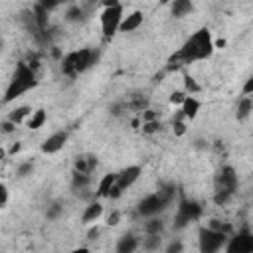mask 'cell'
Returning a JSON list of instances; mask_svg holds the SVG:
<instances>
[{
    "instance_id": "1",
    "label": "cell",
    "mask_w": 253,
    "mask_h": 253,
    "mask_svg": "<svg viewBox=\"0 0 253 253\" xmlns=\"http://www.w3.org/2000/svg\"><path fill=\"white\" fill-rule=\"evenodd\" d=\"M213 49H215V45H213V38H211L210 30L202 28V30L194 32L182 43V47L170 57L168 69H178V67H184V65L196 63V61H204L213 53Z\"/></svg>"
},
{
    "instance_id": "2",
    "label": "cell",
    "mask_w": 253,
    "mask_h": 253,
    "mask_svg": "<svg viewBox=\"0 0 253 253\" xmlns=\"http://www.w3.org/2000/svg\"><path fill=\"white\" fill-rule=\"evenodd\" d=\"M36 85H38V73H36V69L28 61H20L16 65V71H14V75H12L6 91H4V103H10V101L22 97L24 93L32 91Z\"/></svg>"
},
{
    "instance_id": "3",
    "label": "cell",
    "mask_w": 253,
    "mask_h": 253,
    "mask_svg": "<svg viewBox=\"0 0 253 253\" xmlns=\"http://www.w3.org/2000/svg\"><path fill=\"white\" fill-rule=\"evenodd\" d=\"M176 198V188L172 184H166V186H160L156 192L152 194H146L138 204H136V215L140 217H154L158 213H162Z\"/></svg>"
},
{
    "instance_id": "4",
    "label": "cell",
    "mask_w": 253,
    "mask_h": 253,
    "mask_svg": "<svg viewBox=\"0 0 253 253\" xmlns=\"http://www.w3.org/2000/svg\"><path fill=\"white\" fill-rule=\"evenodd\" d=\"M237 190V172L233 166L223 164L213 176V202L215 206H225Z\"/></svg>"
},
{
    "instance_id": "5",
    "label": "cell",
    "mask_w": 253,
    "mask_h": 253,
    "mask_svg": "<svg viewBox=\"0 0 253 253\" xmlns=\"http://www.w3.org/2000/svg\"><path fill=\"white\" fill-rule=\"evenodd\" d=\"M97 59V51L91 47H81V49H73L69 53H65L61 57V71L67 77H75L83 71H87Z\"/></svg>"
},
{
    "instance_id": "6",
    "label": "cell",
    "mask_w": 253,
    "mask_h": 253,
    "mask_svg": "<svg viewBox=\"0 0 253 253\" xmlns=\"http://www.w3.org/2000/svg\"><path fill=\"white\" fill-rule=\"evenodd\" d=\"M227 239H229V233L213 229L210 225H204L198 231V249L204 253H215V251L225 249Z\"/></svg>"
},
{
    "instance_id": "7",
    "label": "cell",
    "mask_w": 253,
    "mask_h": 253,
    "mask_svg": "<svg viewBox=\"0 0 253 253\" xmlns=\"http://www.w3.org/2000/svg\"><path fill=\"white\" fill-rule=\"evenodd\" d=\"M125 18V10L123 4H115V6H107L103 8L99 20H101V34L105 40H111L119 30H121V22Z\"/></svg>"
},
{
    "instance_id": "8",
    "label": "cell",
    "mask_w": 253,
    "mask_h": 253,
    "mask_svg": "<svg viewBox=\"0 0 253 253\" xmlns=\"http://www.w3.org/2000/svg\"><path fill=\"white\" fill-rule=\"evenodd\" d=\"M202 215V206L194 200H180L176 206V213H174V227L182 229L186 225H190L192 221L200 219Z\"/></svg>"
},
{
    "instance_id": "9",
    "label": "cell",
    "mask_w": 253,
    "mask_h": 253,
    "mask_svg": "<svg viewBox=\"0 0 253 253\" xmlns=\"http://www.w3.org/2000/svg\"><path fill=\"white\" fill-rule=\"evenodd\" d=\"M140 176H142V166H138V164L126 166V168H123L121 172H117V182H115V186H113L109 198L115 200V198L123 196V192H126L128 188H132L134 182H136Z\"/></svg>"
},
{
    "instance_id": "10",
    "label": "cell",
    "mask_w": 253,
    "mask_h": 253,
    "mask_svg": "<svg viewBox=\"0 0 253 253\" xmlns=\"http://www.w3.org/2000/svg\"><path fill=\"white\" fill-rule=\"evenodd\" d=\"M227 253H253V233L247 229L241 231H233L225 243Z\"/></svg>"
},
{
    "instance_id": "11",
    "label": "cell",
    "mask_w": 253,
    "mask_h": 253,
    "mask_svg": "<svg viewBox=\"0 0 253 253\" xmlns=\"http://www.w3.org/2000/svg\"><path fill=\"white\" fill-rule=\"evenodd\" d=\"M67 142V132L65 130H57V132H51L40 146L42 154H57L59 150H63Z\"/></svg>"
},
{
    "instance_id": "12",
    "label": "cell",
    "mask_w": 253,
    "mask_h": 253,
    "mask_svg": "<svg viewBox=\"0 0 253 253\" xmlns=\"http://www.w3.org/2000/svg\"><path fill=\"white\" fill-rule=\"evenodd\" d=\"M142 22H144V14H142L140 10H134V12H130V14H126V16L123 18V22H121V30H119V32H123V34L136 32V30L142 26Z\"/></svg>"
},
{
    "instance_id": "13",
    "label": "cell",
    "mask_w": 253,
    "mask_h": 253,
    "mask_svg": "<svg viewBox=\"0 0 253 253\" xmlns=\"http://www.w3.org/2000/svg\"><path fill=\"white\" fill-rule=\"evenodd\" d=\"M200 109H202V101L196 97V95H188L186 99H184V103L180 105V113H182V117L188 121H192V119H196L198 117V113H200Z\"/></svg>"
},
{
    "instance_id": "14",
    "label": "cell",
    "mask_w": 253,
    "mask_h": 253,
    "mask_svg": "<svg viewBox=\"0 0 253 253\" xmlns=\"http://www.w3.org/2000/svg\"><path fill=\"white\" fill-rule=\"evenodd\" d=\"M105 213V208H103V204L101 202H89L87 206H85V210H83V213H81V223H85V225H89V223H95L101 215Z\"/></svg>"
},
{
    "instance_id": "15",
    "label": "cell",
    "mask_w": 253,
    "mask_h": 253,
    "mask_svg": "<svg viewBox=\"0 0 253 253\" xmlns=\"http://www.w3.org/2000/svg\"><path fill=\"white\" fill-rule=\"evenodd\" d=\"M115 182H117V174H113V172L105 174V176L99 180V184H97L95 196H97V198H109V196H111V190H113V186H115Z\"/></svg>"
},
{
    "instance_id": "16",
    "label": "cell",
    "mask_w": 253,
    "mask_h": 253,
    "mask_svg": "<svg viewBox=\"0 0 253 253\" xmlns=\"http://www.w3.org/2000/svg\"><path fill=\"white\" fill-rule=\"evenodd\" d=\"M138 245H140V241H138V237H134L132 233H125L123 237H119V241H117V251L119 253H132V251H136L138 249Z\"/></svg>"
},
{
    "instance_id": "17",
    "label": "cell",
    "mask_w": 253,
    "mask_h": 253,
    "mask_svg": "<svg viewBox=\"0 0 253 253\" xmlns=\"http://www.w3.org/2000/svg\"><path fill=\"white\" fill-rule=\"evenodd\" d=\"M168 8L174 18H184L186 14H190L194 10V4H192V0H172L168 4Z\"/></svg>"
},
{
    "instance_id": "18",
    "label": "cell",
    "mask_w": 253,
    "mask_h": 253,
    "mask_svg": "<svg viewBox=\"0 0 253 253\" xmlns=\"http://www.w3.org/2000/svg\"><path fill=\"white\" fill-rule=\"evenodd\" d=\"M97 166V158L93 154H83V156H77L75 158V164H73V170H79V172H87L91 174Z\"/></svg>"
},
{
    "instance_id": "19",
    "label": "cell",
    "mask_w": 253,
    "mask_h": 253,
    "mask_svg": "<svg viewBox=\"0 0 253 253\" xmlns=\"http://www.w3.org/2000/svg\"><path fill=\"white\" fill-rule=\"evenodd\" d=\"M34 111H32V107H28V105H20V107H16V109H12L10 113H8V117L6 119H10L12 123H16V125H22V123H26L28 119H30V115H32Z\"/></svg>"
},
{
    "instance_id": "20",
    "label": "cell",
    "mask_w": 253,
    "mask_h": 253,
    "mask_svg": "<svg viewBox=\"0 0 253 253\" xmlns=\"http://www.w3.org/2000/svg\"><path fill=\"white\" fill-rule=\"evenodd\" d=\"M89 184H91V174L79 172V170L71 172V186H73V190H87Z\"/></svg>"
},
{
    "instance_id": "21",
    "label": "cell",
    "mask_w": 253,
    "mask_h": 253,
    "mask_svg": "<svg viewBox=\"0 0 253 253\" xmlns=\"http://www.w3.org/2000/svg\"><path fill=\"white\" fill-rule=\"evenodd\" d=\"M253 113V97L241 95L237 101V119H245Z\"/></svg>"
},
{
    "instance_id": "22",
    "label": "cell",
    "mask_w": 253,
    "mask_h": 253,
    "mask_svg": "<svg viewBox=\"0 0 253 253\" xmlns=\"http://www.w3.org/2000/svg\"><path fill=\"white\" fill-rule=\"evenodd\" d=\"M45 121H47V113H45L43 109H38V111H34V113L30 115V119L26 121V125H28L32 130H38V128H42V126L45 125Z\"/></svg>"
},
{
    "instance_id": "23",
    "label": "cell",
    "mask_w": 253,
    "mask_h": 253,
    "mask_svg": "<svg viewBox=\"0 0 253 253\" xmlns=\"http://www.w3.org/2000/svg\"><path fill=\"white\" fill-rule=\"evenodd\" d=\"M83 16H85V10H83V6H79V4H73V6H69V8L65 10V20H67V22H81Z\"/></svg>"
},
{
    "instance_id": "24",
    "label": "cell",
    "mask_w": 253,
    "mask_h": 253,
    "mask_svg": "<svg viewBox=\"0 0 253 253\" xmlns=\"http://www.w3.org/2000/svg\"><path fill=\"white\" fill-rule=\"evenodd\" d=\"M162 229H164V221L160 219V217H148V221L144 223V231L146 233H162Z\"/></svg>"
},
{
    "instance_id": "25",
    "label": "cell",
    "mask_w": 253,
    "mask_h": 253,
    "mask_svg": "<svg viewBox=\"0 0 253 253\" xmlns=\"http://www.w3.org/2000/svg\"><path fill=\"white\" fill-rule=\"evenodd\" d=\"M184 91H186L188 95H196V93L200 91V85L196 83V79H194V77H190V75H186V77H184Z\"/></svg>"
},
{
    "instance_id": "26",
    "label": "cell",
    "mask_w": 253,
    "mask_h": 253,
    "mask_svg": "<svg viewBox=\"0 0 253 253\" xmlns=\"http://www.w3.org/2000/svg\"><path fill=\"white\" fill-rule=\"evenodd\" d=\"M186 97H188V93H186L184 89H180V91H174V93L170 95V99H168V101H170L172 105H182Z\"/></svg>"
},
{
    "instance_id": "27",
    "label": "cell",
    "mask_w": 253,
    "mask_h": 253,
    "mask_svg": "<svg viewBox=\"0 0 253 253\" xmlns=\"http://www.w3.org/2000/svg\"><path fill=\"white\" fill-rule=\"evenodd\" d=\"M158 128H160V123H158V119L142 123V132H146V134H152V132H156Z\"/></svg>"
},
{
    "instance_id": "28",
    "label": "cell",
    "mask_w": 253,
    "mask_h": 253,
    "mask_svg": "<svg viewBox=\"0 0 253 253\" xmlns=\"http://www.w3.org/2000/svg\"><path fill=\"white\" fill-rule=\"evenodd\" d=\"M32 172H34V164H32V162H24V164L18 166V176H20V178L30 176Z\"/></svg>"
},
{
    "instance_id": "29",
    "label": "cell",
    "mask_w": 253,
    "mask_h": 253,
    "mask_svg": "<svg viewBox=\"0 0 253 253\" xmlns=\"http://www.w3.org/2000/svg\"><path fill=\"white\" fill-rule=\"evenodd\" d=\"M241 95H249V97H253V73L245 79V83H243V87H241Z\"/></svg>"
},
{
    "instance_id": "30",
    "label": "cell",
    "mask_w": 253,
    "mask_h": 253,
    "mask_svg": "<svg viewBox=\"0 0 253 253\" xmlns=\"http://www.w3.org/2000/svg\"><path fill=\"white\" fill-rule=\"evenodd\" d=\"M61 210H63V208H61L59 204H51V206L47 208V219H55V217L61 213Z\"/></svg>"
},
{
    "instance_id": "31",
    "label": "cell",
    "mask_w": 253,
    "mask_h": 253,
    "mask_svg": "<svg viewBox=\"0 0 253 253\" xmlns=\"http://www.w3.org/2000/svg\"><path fill=\"white\" fill-rule=\"evenodd\" d=\"M63 2H67V0H38V4H42V6L47 8V10H53V8H57L59 4H63Z\"/></svg>"
},
{
    "instance_id": "32",
    "label": "cell",
    "mask_w": 253,
    "mask_h": 253,
    "mask_svg": "<svg viewBox=\"0 0 253 253\" xmlns=\"http://www.w3.org/2000/svg\"><path fill=\"white\" fill-rule=\"evenodd\" d=\"M119 221H121V211H113L107 215V225L115 227V225H119Z\"/></svg>"
},
{
    "instance_id": "33",
    "label": "cell",
    "mask_w": 253,
    "mask_h": 253,
    "mask_svg": "<svg viewBox=\"0 0 253 253\" xmlns=\"http://www.w3.org/2000/svg\"><path fill=\"white\" fill-rule=\"evenodd\" d=\"M16 126H18L16 123H12L10 119H6V121L2 123V132H4V134H10V132H14V130H16Z\"/></svg>"
},
{
    "instance_id": "34",
    "label": "cell",
    "mask_w": 253,
    "mask_h": 253,
    "mask_svg": "<svg viewBox=\"0 0 253 253\" xmlns=\"http://www.w3.org/2000/svg\"><path fill=\"white\" fill-rule=\"evenodd\" d=\"M0 194H2V198H0V206L6 208V204H8V188H6V184L0 186Z\"/></svg>"
},
{
    "instance_id": "35",
    "label": "cell",
    "mask_w": 253,
    "mask_h": 253,
    "mask_svg": "<svg viewBox=\"0 0 253 253\" xmlns=\"http://www.w3.org/2000/svg\"><path fill=\"white\" fill-rule=\"evenodd\" d=\"M20 148H22V144H20V142H14V144L10 146V150H8V154H10V156H14V154H18V152H20Z\"/></svg>"
},
{
    "instance_id": "36",
    "label": "cell",
    "mask_w": 253,
    "mask_h": 253,
    "mask_svg": "<svg viewBox=\"0 0 253 253\" xmlns=\"http://www.w3.org/2000/svg\"><path fill=\"white\" fill-rule=\"evenodd\" d=\"M97 235H99V227H91L87 233V239H97Z\"/></svg>"
},
{
    "instance_id": "37",
    "label": "cell",
    "mask_w": 253,
    "mask_h": 253,
    "mask_svg": "<svg viewBox=\"0 0 253 253\" xmlns=\"http://www.w3.org/2000/svg\"><path fill=\"white\" fill-rule=\"evenodd\" d=\"M180 249H182V243H178V241H176V243H170V245L166 247V251H180Z\"/></svg>"
},
{
    "instance_id": "38",
    "label": "cell",
    "mask_w": 253,
    "mask_h": 253,
    "mask_svg": "<svg viewBox=\"0 0 253 253\" xmlns=\"http://www.w3.org/2000/svg\"><path fill=\"white\" fill-rule=\"evenodd\" d=\"M172 0H158V4H162V6H168Z\"/></svg>"
},
{
    "instance_id": "39",
    "label": "cell",
    "mask_w": 253,
    "mask_h": 253,
    "mask_svg": "<svg viewBox=\"0 0 253 253\" xmlns=\"http://www.w3.org/2000/svg\"><path fill=\"white\" fill-rule=\"evenodd\" d=\"M91 2H99V0H91Z\"/></svg>"
}]
</instances>
